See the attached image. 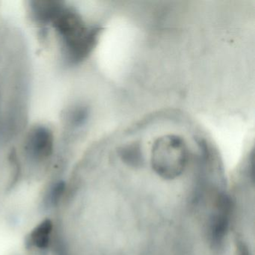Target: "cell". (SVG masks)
Segmentation results:
<instances>
[{"mask_svg": "<svg viewBox=\"0 0 255 255\" xmlns=\"http://www.w3.org/2000/svg\"><path fill=\"white\" fill-rule=\"evenodd\" d=\"M50 20L63 38L70 57L76 62L86 59L95 48L101 29L86 24L75 11L58 3Z\"/></svg>", "mask_w": 255, "mask_h": 255, "instance_id": "6da1fadb", "label": "cell"}, {"mask_svg": "<svg viewBox=\"0 0 255 255\" xmlns=\"http://www.w3.org/2000/svg\"><path fill=\"white\" fill-rule=\"evenodd\" d=\"M66 184L63 180H59L53 183L47 190L44 198V205L46 207H53L59 204L65 194Z\"/></svg>", "mask_w": 255, "mask_h": 255, "instance_id": "8992f818", "label": "cell"}, {"mask_svg": "<svg viewBox=\"0 0 255 255\" xmlns=\"http://www.w3.org/2000/svg\"><path fill=\"white\" fill-rule=\"evenodd\" d=\"M26 150L35 162L47 160L53 154V133L44 127L34 128L28 137Z\"/></svg>", "mask_w": 255, "mask_h": 255, "instance_id": "277c9868", "label": "cell"}, {"mask_svg": "<svg viewBox=\"0 0 255 255\" xmlns=\"http://www.w3.org/2000/svg\"><path fill=\"white\" fill-rule=\"evenodd\" d=\"M54 225L50 219L38 223L26 237V248L35 255H47L51 246Z\"/></svg>", "mask_w": 255, "mask_h": 255, "instance_id": "5b68a950", "label": "cell"}, {"mask_svg": "<svg viewBox=\"0 0 255 255\" xmlns=\"http://www.w3.org/2000/svg\"><path fill=\"white\" fill-rule=\"evenodd\" d=\"M150 164L157 175L165 180L180 177L190 158L188 138L176 132H167L153 139Z\"/></svg>", "mask_w": 255, "mask_h": 255, "instance_id": "7a4b0ae2", "label": "cell"}, {"mask_svg": "<svg viewBox=\"0 0 255 255\" xmlns=\"http://www.w3.org/2000/svg\"><path fill=\"white\" fill-rule=\"evenodd\" d=\"M236 250H237V255H251L247 246L242 240L237 241Z\"/></svg>", "mask_w": 255, "mask_h": 255, "instance_id": "52a82bcc", "label": "cell"}, {"mask_svg": "<svg viewBox=\"0 0 255 255\" xmlns=\"http://www.w3.org/2000/svg\"><path fill=\"white\" fill-rule=\"evenodd\" d=\"M231 214L232 204L231 200L225 195L218 197L210 219L209 228L210 240L215 246L221 244L226 237L231 222Z\"/></svg>", "mask_w": 255, "mask_h": 255, "instance_id": "3957f363", "label": "cell"}]
</instances>
